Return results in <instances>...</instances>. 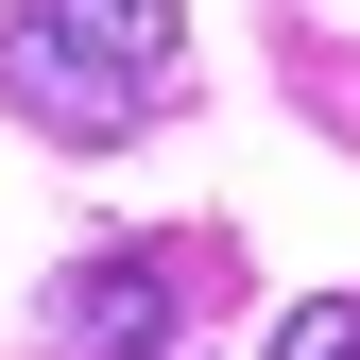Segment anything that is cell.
Masks as SVG:
<instances>
[{
  "instance_id": "6da1fadb",
  "label": "cell",
  "mask_w": 360,
  "mask_h": 360,
  "mask_svg": "<svg viewBox=\"0 0 360 360\" xmlns=\"http://www.w3.org/2000/svg\"><path fill=\"white\" fill-rule=\"evenodd\" d=\"M172 52H189V0H18L0 103H18L34 138H138Z\"/></svg>"
},
{
  "instance_id": "7a4b0ae2",
  "label": "cell",
  "mask_w": 360,
  "mask_h": 360,
  "mask_svg": "<svg viewBox=\"0 0 360 360\" xmlns=\"http://www.w3.org/2000/svg\"><path fill=\"white\" fill-rule=\"evenodd\" d=\"M52 326H69L86 360H155L172 326H189V257H172V240H103V257H69V275H52Z\"/></svg>"
},
{
  "instance_id": "3957f363",
  "label": "cell",
  "mask_w": 360,
  "mask_h": 360,
  "mask_svg": "<svg viewBox=\"0 0 360 360\" xmlns=\"http://www.w3.org/2000/svg\"><path fill=\"white\" fill-rule=\"evenodd\" d=\"M275 360H360V292H309L292 326H275Z\"/></svg>"
}]
</instances>
